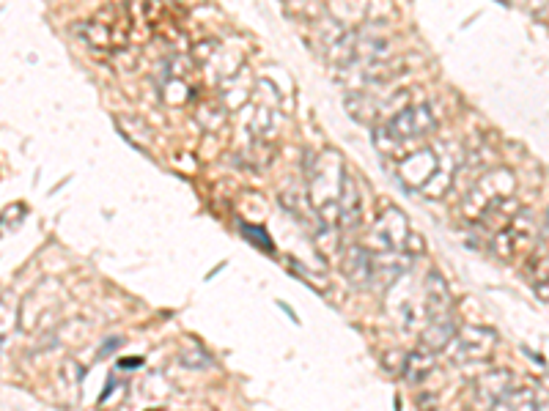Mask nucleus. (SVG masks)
Returning <instances> with one entry per match:
<instances>
[{
    "label": "nucleus",
    "instance_id": "obj_1",
    "mask_svg": "<svg viewBox=\"0 0 549 411\" xmlns=\"http://www.w3.org/2000/svg\"><path fill=\"white\" fill-rule=\"evenodd\" d=\"M456 335L453 324V296L451 285L437 272L426 277V332H423V348L442 351Z\"/></svg>",
    "mask_w": 549,
    "mask_h": 411
},
{
    "label": "nucleus",
    "instance_id": "obj_2",
    "mask_svg": "<svg viewBox=\"0 0 549 411\" xmlns=\"http://www.w3.org/2000/svg\"><path fill=\"white\" fill-rule=\"evenodd\" d=\"M437 129V121H434V113L431 107L426 105H410L404 107L401 113H396L388 121H382L374 127V137H377V146L382 154L388 157H396V151L418 140V137L431 135Z\"/></svg>",
    "mask_w": 549,
    "mask_h": 411
},
{
    "label": "nucleus",
    "instance_id": "obj_3",
    "mask_svg": "<svg viewBox=\"0 0 549 411\" xmlns=\"http://www.w3.org/2000/svg\"><path fill=\"white\" fill-rule=\"evenodd\" d=\"M344 184V165L335 151H324L311 165V201L327 225H338V198Z\"/></svg>",
    "mask_w": 549,
    "mask_h": 411
},
{
    "label": "nucleus",
    "instance_id": "obj_4",
    "mask_svg": "<svg viewBox=\"0 0 549 411\" xmlns=\"http://www.w3.org/2000/svg\"><path fill=\"white\" fill-rule=\"evenodd\" d=\"M492 247L500 258L514 261L519 255L533 253L536 247V222L530 211H517V217L508 222L503 231H497L492 236Z\"/></svg>",
    "mask_w": 549,
    "mask_h": 411
},
{
    "label": "nucleus",
    "instance_id": "obj_5",
    "mask_svg": "<svg viewBox=\"0 0 549 411\" xmlns=\"http://www.w3.org/2000/svg\"><path fill=\"white\" fill-rule=\"evenodd\" d=\"M497 335L492 329L486 327H464L456 329V335L448 343V351L453 354V362L456 365H464V362H484L495 354Z\"/></svg>",
    "mask_w": 549,
    "mask_h": 411
},
{
    "label": "nucleus",
    "instance_id": "obj_6",
    "mask_svg": "<svg viewBox=\"0 0 549 411\" xmlns=\"http://www.w3.org/2000/svg\"><path fill=\"white\" fill-rule=\"evenodd\" d=\"M514 387V373L511 370H495V373H486L475 381L473 390H470V409L473 411H489L495 406L508 390Z\"/></svg>",
    "mask_w": 549,
    "mask_h": 411
},
{
    "label": "nucleus",
    "instance_id": "obj_7",
    "mask_svg": "<svg viewBox=\"0 0 549 411\" xmlns=\"http://www.w3.org/2000/svg\"><path fill=\"white\" fill-rule=\"evenodd\" d=\"M374 236L382 244V250L390 253H410V222L399 209H385L379 217Z\"/></svg>",
    "mask_w": 549,
    "mask_h": 411
},
{
    "label": "nucleus",
    "instance_id": "obj_8",
    "mask_svg": "<svg viewBox=\"0 0 549 411\" xmlns=\"http://www.w3.org/2000/svg\"><path fill=\"white\" fill-rule=\"evenodd\" d=\"M437 170H440V159H437V154L429 151V148H418V151H412L410 157L401 159L399 176L407 187H423V184H429L431 176H434Z\"/></svg>",
    "mask_w": 549,
    "mask_h": 411
},
{
    "label": "nucleus",
    "instance_id": "obj_9",
    "mask_svg": "<svg viewBox=\"0 0 549 411\" xmlns=\"http://www.w3.org/2000/svg\"><path fill=\"white\" fill-rule=\"evenodd\" d=\"M360 222H363V192L357 187L355 176L344 170V184L338 198V225H344V231H357Z\"/></svg>",
    "mask_w": 549,
    "mask_h": 411
},
{
    "label": "nucleus",
    "instance_id": "obj_10",
    "mask_svg": "<svg viewBox=\"0 0 549 411\" xmlns=\"http://www.w3.org/2000/svg\"><path fill=\"white\" fill-rule=\"evenodd\" d=\"M344 274L355 285L371 283L374 280V258H371V250L349 247L344 253Z\"/></svg>",
    "mask_w": 549,
    "mask_h": 411
},
{
    "label": "nucleus",
    "instance_id": "obj_11",
    "mask_svg": "<svg viewBox=\"0 0 549 411\" xmlns=\"http://www.w3.org/2000/svg\"><path fill=\"white\" fill-rule=\"evenodd\" d=\"M539 395L530 387H511L489 411H539Z\"/></svg>",
    "mask_w": 549,
    "mask_h": 411
},
{
    "label": "nucleus",
    "instance_id": "obj_12",
    "mask_svg": "<svg viewBox=\"0 0 549 411\" xmlns=\"http://www.w3.org/2000/svg\"><path fill=\"white\" fill-rule=\"evenodd\" d=\"M528 269H530V274H533L536 291H547L549 288V231H544V236L539 239V244L533 247Z\"/></svg>",
    "mask_w": 549,
    "mask_h": 411
},
{
    "label": "nucleus",
    "instance_id": "obj_13",
    "mask_svg": "<svg viewBox=\"0 0 549 411\" xmlns=\"http://www.w3.org/2000/svg\"><path fill=\"white\" fill-rule=\"evenodd\" d=\"M431 368H434V351L420 348V351L410 354L407 362H404V376H407V381H423L429 376Z\"/></svg>",
    "mask_w": 549,
    "mask_h": 411
},
{
    "label": "nucleus",
    "instance_id": "obj_14",
    "mask_svg": "<svg viewBox=\"0 0 549 411\" xmlns=\"http://www.w3.org/2000/svg\"><path fill=\"white\" fill-rule=\"evenodd\" d=\"M242 233L248 236L250 242H256L264 250V253H272V242H270V236L267 233L261 231L259 225H242Z\"/></svg>",
    "mask_w": 549,
    "mask_h": 411
}]
</instances>
